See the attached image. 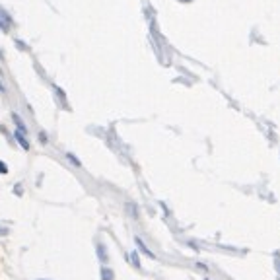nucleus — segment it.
I'll return each instance as SVG.
<instances>
[{
    "label": "nucleus",
    "instance_id": "nucleus-2",
    "mask_svg": "<svg viewBox=\"0 0 280 280\" xmlns=\"http://www.w3.org/2000/svg\"><path fill=\"white\" fill-rule=\"evenodd\" d=\"M111 276H113V272L109 268H104V280H111Z\"/></svg>",
    "mask_w": 280,
    "mask_h": 280
},
{
    "label": "nucleus",
    "instance_id": "nucleus-1",
    "mask_svg": "<svg viewBox=\"0 0 280 280\" xmlns=\"http://www.w3.org/2000/svg\"><path fill=\"white\" fill-rule=\"evenodd\" d=\"M16 138H18V142H20V144L24 146V150H28V148H30V144H28V140H26V136H24V133L20 134V131H18V133H16Z\"/></svg>",
    "mask_w": 280,
    "mask_h": 280
},
{
    "label": "nucleus",
    "instance_id": "nucleus-3",
    "mask_svg": "<svg viewBox=\"0 0 280 280\" xmlns=\"http://www.w3.org/2000/svg\"><path fill=\"white\" fill-rule=\"evenodd\" d=\"M6 171H8V169H6V163L0 162V173H6Z\"/></svg>",
    "mask_w": 280,
    "mask_h": 280
},
{
    "label": "nucleus",
    "instance_id": "nucleus-4",
    "mask_svg": "<svg viewBox=\"0 0 280 280\" xmlns=\"http://www.w3.org/2000/svg\"><path fill=\"white\" fill-rule=\"evenodd\" d=\"M2 89H4V88H2V84H0V91H2Z\"/></svg>",
    "mask_w": 280,
    "mask_h": 280
}]
</instances>
